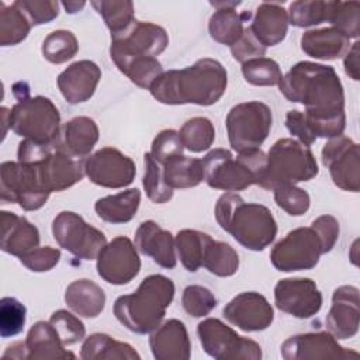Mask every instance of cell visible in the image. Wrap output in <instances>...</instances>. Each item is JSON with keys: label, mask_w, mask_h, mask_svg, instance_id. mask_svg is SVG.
Wrapping results in <instances>:
<instances>
[{"label": "cell", "mask_w": 360, "mask_h": 360, "mask_svg": "<svg viewBox=\"0 0 360 360\" xmlns=\"http://www.w3.org/2000/svg\"><path fill=\"white\" fill-rule=\"evenodd\" d=\"M278 89L288 101L305 107L304 118L315 139L343 135L345 91L332 66L309 60L298 62L283 75Z\"/></svg>", "instance_id": "6da1fadb"}, {"label": "cell", "mask_w": 360, "mask_h": 360, "mask_svg": "<svg viewBox=\"0 0 360 360\" xmlns=\"http://www.w3.org/2000/svg\"><path fill=\"white\" fill-rule=\"evenodd\" d=\"M226 86L228 75L222 63L212 58H202L191 66L163 72L152 83L149 91L162 104L208 107L219 101Z\"/></svg>", "instance_id": "7a4b0ae2"}, {"label": "cell", "mask_w": 360, "mask_h": 360, "mask_svg": "<svg viewBox=\"0 0 360 360\" xmlns=\"http://www.w3.org/2000/svg\"><path fill=\"white\" fill-rule=\"evenodd\" d=\"M214 214L218 225L249 250H264L277 236V222L271 211L263 204L246 202L238 193H224Z\"/></svg>", "instance_id": "3957f363"}, {"label": "cell", "mask_w": 360, "mask_h": 360, "mask_svg": "<svg viewBox=\"0 0 360 360\" xmlns=\"http://www.w3.org/2000/svg\"><path fill=\"white\" fill-rule=\"evenodd\" d=\"M173 298L174 283L163 274H150L141 281L136 291L120 295L112 312L128 330L146 335L162 323Z\"/></svg>", "instance_id": "277c9868"}, {"label": "cell", "mask_w": 360, "mask_h": 360, "mask_svg": "<svg viewBox=\"0 0 360 360\" xmlns=\"http://www.w3.org/2000/svg\"><path fill=\"white\" fill-rule=\"evenodd\" d=\"M17 160L21 163H35L42 183L49 193L63 191L79 183L84 176L86 159L72 155L60 138L53 143L22 139L18 143Z\"/></svg>", "instance_id": "5b68a950"}, {"label": "cell", "mask_w": 360, "mask_h": 360, "mask_svg": "<svg viewBox=\"0 0 360 360\" xmlns=\"http://www.w3.org/2000/svg\"><path fill=\"white\" fill-rule=\"evenodd\" d=\"M204 180L211 188L224 191H242L252 184H260L267 155L262 149L238 153L236 158L231 150L217 148L210 150L202 159Z\"/></svg>", "instance_id": "8992f818"}, {"label": "cell", "mask_w": 360, "mask_h": 360, "mask_svg": "<svg viewBox=\"0 0 360 360\" xmlns=\"http://www.w3.org/2000/svg\"><path fill=\"white\" fill-rule=\"evenodd\" d=\"M17 103L8 112L10 129L22 136L39 143H53L60 138V114L56 105L44 96H30V89L25 82H18L13 86Z\"/></svg>", "instance_id": "52a82bcc"}, {"label": "cell", "mask_w": 360, "mask_h": 360, "mask_svg": "<svg viewBox=\"0 0 360 360\" xmlns=\"http://www.w3.org/2000/svg\"><path fill=\"white\" fill-rule=\"evenodd\" d=\"M318 172V163L309 146L292 138H281L267 153L266 170L259 186L264 190H274L284 184L309 181Z\"/></svg>", "instance_id": "ba28073f"}, {"label": "cell", "mask_w": 360, "mask_h": 360, "mask_svg": "<svg viewBox=\"0 0 360 360\" xmlns=\"http://www.w3.org/2000/svg\"><path fill=\"white\" fill-rule=\"evenodd\" d=\"M273 124L271 108L257 100L233 105L225 120L231 148L236 153L260 149Z\"/></svg>", "instance_id": "9c48e42d"}, {"label": "cell", "mask_w": 360, "mask_h": 360, "mask_svg": "<svg viewBox=\"0 0 360 360\" xmlns=\"http://www.w3.org/2000/svg\"><path fill=\"white\" fill-rule=\"evenodd\" d=\"M51 193L45 188L35 163L3 162L0 165V198L25 211L44 207Z\"/></svg>", "instance_id": "30bf717a"}, {"label": "cell", "mask_w": 360, "mask_h": 360, "mask_svg": "<svg viewBox=\"0 0 360 360\" xmlns=\"http://www.w3.org/2000/svg\"><path fill=\"white\" fill-rule=\"evenodd\" d=\"M197 335L204 352L215 360H260L257 342L238 335L218 318H207L197 325Z\"/></svg>", "instance_id": "8fae6325"}, {"label": "cell", "mask_w": 360, "mask_h": 360, "mask_svg": "<svg viewBox=\"0 0 360 360\" xmlns=\"http://www.w3.org/2000/svg\"><path fill=\"white\" fill-rule=\"evenodd\" d=\"M167 45L169 35L163 27L135 18L124 31L111 35L110 58L115 65L134 58H156Z\"/></svg>", "instance_id": "7c38bea8"}, {"label": "cell", "mask_w": 360, "mask_h": 360, "mask_svg": "<svg viewBox=\"0 0 360 360\" xmlns=\"http://www.w3.org/2000/svg\"><path fill=\"white\" fill-rule=\"evenodd\" d=\"M321 255L322 243L312 226H301L290 231L278 240L270 253L274 269L284 273L314 269Z\"/></svg>", "instance_id": "4fadbf2b"}, {"label": "cell", "mask_w": 360, "mask_h": 360, "mask_svg": "<svg viewBox=\"0 0 360 360\" xmlns=\"http://www.w3.org/2000/svg\"><path fill=\"white\" fill-rule=\"evenodd\" d=\"M52 235L62 249L83 260L97 259L107 245L105 235L73 211H62L53 218Z\"/></svg>", "instance_id": "5bb4252c"}, {"label": "cell", "mask_w": 360, "mask_h": 360, "mask_svg": "<svg viewBox=\"0 0 360 360\" xmlns=\"http://www.w3.org/2000/svg\"><path fill=\"white\" fill-rule=\"evenodd\" d=\"M321 159L336 187L352 193L360 190V152L352 138H330L322 148Z\"/></svg>", "instance_id": "9a60e30c"}, {"label": "cell", "mask_w": 360, "mask_h": 360, "mask_svg": "<svg viewBox=\"0 0 360 360\" xmlns=\"http://www.w3.org/2000/svg\"><path fill=\"white\" fill-rule=\"evenodd\" d=\"M87 179L105 188H124L129 186L136 174L134 160L112 146L96 150L84 160Z\"/></svg>", "instance_id": "2e32d148"}, {"label": "cell", "mask_w": 360, "mask_h": 360, "mask_svg": "<svg viewBox=\"0 0 360 360\" xmlns=\"http://www.w3.org/2000/svg\"><path fill=\"white\" fill-rule=\"evenodd\" d=\"M96 260L97 274L114 285L128 284L141 270V259L135 243L122 235L108 242Z\"/></svg>", "instance_id": "e0dca14e"}, {"label": "cell", "mask_w": 360, "mask_h": 360, "mask_svg": "<svg viewBox=\"0 0 360 360\" xmlns=\"http://www.w3.org/2000/svg\"><path fill=\"white\" fill-rule=\"evenodd\" d=\"M274 304L281 312L308 319L321 311L322 294L312 278H283L274 287Z\"/></svg>", "instance_id": "ac0fdd59"}, {"label": "cell", "mask_w": 360, "mask_h": 360, "mask_svg": "<svg viewBox=\"0 0 360 360\" xmlns=\"http://www.w3.org/2000/svg\"><path fill=\"white\" fill-rule=\"evenodd\" d=\"M285 360H323L357 359L359 353L340 346L330 332L300 333L285 339L280 347Z\"/></svg>", "instance_id": "d6986e66"}, {"label": "cell", "mask_w": 360, "mask_h": 360, "mask_svg": "<svg viewBox=\"0 0 360 360\" xmlns=\"http://www.w3.org/2000/svg\"><path fill=\"white\" fill-rule=\"evenodd\" d=\"M224 318L243 332L267 329L274 319V311L267 298L256 291H245L233 297L222 309Z\"/></svg>", "instance_id": "ffe728a7"}, {"label": "cell", "mask_w": 360, "mask_h": 360, "mask_svg": "<svg viewBox=\"0 0 360 360\" xmlns=\"http://www.w3.org/2000/svg\"><path fill=\"white\" fill-rule=\"evenodd\" d=\"M359 288L340 285L332 294V305L326 315V326L336 339H350L359 332Z\"/></svg>", "instance_id": "44dd1931"}, {"label": "cell", "mask_w": 360, "mask_h": 360, "mask_svg": "<svg viewBox=\"0 0 360 360\" xmlns=\"http://www.w3.org/2000/svg\"><path fill=\"white\" fill-rule=\"evenodd\" d=\"M101 79V70L93 60H77L59 73L56 83L69 104H80L90 100Z\"/></svg>", "instance_id": "7402d4cb"}, {"label": "cell", "mask_w": 360, "mask_h": 360, "mask_svg": "<svg viewBox=\"0 0 360 360\" xmlns=\"http://www.w3.org/2000/svg\"><path fill=\"white\" fill-rule=\"evenodd\" d=\"M134 243L138 252L152 257L158 266L163 269L176 267L177 257L174 238L155 221L148 219L138 226Z\"/></svg>", "instance_id": "603a6c76"}, {"label": "cell", "mask_w": 360, "mask_h": 360, "mask_svg": "<svg viewBox=\"0 0 360 360\" xmlns=\"http://www.w3.org/2000/svg\"><path fill=\"white\" fill-rule=\"evenodd\" d=\"M149 346L156 360H187L191 356V343L184 323L169 319L150 332Z\"/></svg>", "instance_id": "cb8c5ba5"}, {"label": "cell", "mask_w": 360, "mask_h": 360, "mask_svg": "<svg viewBox=\"0 0 360 360\" xmlns=\"http://www.w3.org/2000/svg\"><path fill=\"white\" fill-rule=\"evenodd\" d=\"M287 10L278 3H260L250 18L249 30L264 46H274L284 41L288 31Z\"/></svg>", "instance_id": "d4e9b609"}, {"label": "cell", "mask_w": 360, "mask_h": 360, "mask_svg": "<svg viewBox=\"0 0 360 360\" xmlns=\"http://www.w3.org/2000/svg\"><path fill=\"white\" fill-rule=\"evenodd\" d=\"M1 242L4 253L21 257L39 246V231L27 218L10 211H1Z\"/></svg>", "instance_id": "484cf974"}, {"label": "cell", "mask_w": 360, "mask_h": 360, "mask_svg": "<svg viewBox=\"0 0 360 360\" xmlns=\"http://www.w3.org/2000/svg\"><path fill=\"white\" fill-rule=\"evenodd\" d=\"M27 359L30 360H60L76 359L75 353L65 349L56 329L48 321L35 322L25 338Z\"/></svg>", "instance_id": "4316f807"}, {"label": "cell", "mask_w": 360, "mask_h": 360, "mask_svg": "<svg viewBox=\"0 0 360 360\" xmlns=\"http://www.w3.org/2000/svg\"><path fill=\"white\" fill-rule=\"evenodd\" d=\"M350 48V39L333 27L308 30L301 37V49L314 59L335 60Z\"/></svg>", "instance_id": "83f0119b"}, {"label": "cell", "mask_w": 360, "mask_h": 360, "mask_svg": "<svg viewBox=\"0 0 360 360\" xmlns=\"http://www.w3.org/2000/svg\"><path fill=\"white\" fill-rule=\"evenodd\" d=\"M104 290L89 278L72 281L65 291L66 305L79 316L96 318L105 307Z\"/></svg>", "instance_id": "f1b7e54d"}, {"label": "cell", "mask_w": 360, "mask_h": 360, "mask_svg": "<svg viewBox=\"0 0 360 360\" xmlns=\"http://www.w3.org/2000/svg\"><path fill=\"white\" fill-rule=\"evenodd\" d=\"M98 127L90 117H75L62 127L60 139L65 148L75 156L84 159L98 141Z\"/></svg>", "instance_id": "f546056e"}, {"label": "cell", "mask_w": 360, "mask_h": 360, "mask_svg": "<svg viewBox=\"0 0 360 360\" xmlns=\"http://www.w3.org/2000/svg\"><path fill=\"white\" fill-rule=\"evenodd\" d=\"M141 204V191L138 188H128L117 194L98 198L94 204V211L100 219L110 224L129 222Z\"/></svg>", "instance_id": "4dcf8cb0"}, {"label": "cell", "mask_w": 360, "mask_h": 360, "mask_svg": "<svg viewBox=\"0 0 360 360\" xmlns=\"http://www.w3.org/2000/svg\"><path fill=\"white\" fill-rule=\"evenodd\" d=\"M252 15L253 13L249 10L239 13L235 7L218 8L208 21L210 37L218 44L231 48L242 37L246 28L245 22L250 21Z\"/></svg>", "instance_id": "1f68e13d"}, {"label": "cell", "mask_w": 360, "mask_h": 360, "mask_svg": "<svg viewBox=\"0 0 360 360\" xmlns=\"http://www.w3.org/2000/svg\"><path fill=\"white\" fill-rule=\"evenodd\" d=\"M80 357L83 360H139L141 354L129 343L115 340L107 333H93L84 339Z\"/></svg>", "instance_id": "d6a6232c"}, {"label": "cell", "mask_w": 360, "mask_h": 360, "mask_svg": "<svg viewBox=\"0 0 360 360\" xmlns=\"http://www.w3.org/2000/svg\"><path fill=\"white\" fill-rule=\"evenodd\" d=\"M163 177L170 188H191L204 180L201 159L184 155L176 156L163 166Z\"/></svg>", "instance_id": "836d02e7"}, {"label": "cell", "mask_w": 360, "mask_h": 360, "mask_svg": "<svg viewBox=\"0 0 360 360\" xmlns=\"http://www.w3.org/2000/svg\"><path fill=\"white\" fill-rule=\"evenodd\" d=\"M212 238L197 229H181L174 238L176 252L187 271L195 273L202 266L205 249Z\"/></svg>", "instance_id": "e575fe53"}, {"label": "cell", "mask_w": 360, "mask_h": 360, "mask_svg": "<svg viewBox=\"0 0 360 360\" xmlns=\"http://www.w3.org/2000/svg\"><path fill=\"white\" fill-rule=\"evenodd\" d=\"M202 267L218 277H231L239 269V255L226 242L211 239L202 259Z\"/></svg>", "instance_id": "d590c367"}, {"label": "cell", "mask_w": 360, "mask_h": 360, "mask_svg": "<svg viewBox=\"0 0 360 360\" xmlns=\"http://www.w3.org/2000/svg\"><path fill=\"white\" fill-rule=\"evenodd\" d=\"M333 7H335V1H323V0L292 1L287 10L288 21L290 24L298 28L314 27L325 21H329Z\"/></svg>", "instance_id": "8d00e7d4"}, {"label": "cell", "mask_w": 360, "mask_h": 360, "mask_svg": "<svg viewBox=\"0 0 360 360\" xmlns=\"http://www.w3.org/2000/svg\"><path fill=\"white\" fill-rule=\"evenodd\" d=\"M31 22L25 14L14 4L7 6L0 1V45L13 46L22 42L31 30Z\"/></svg>", "instance_id": "74e56055"}, {"label": "cell", "mask_w": 360, "mask_h": 360, "mask_svg": "<svg viewBox=\"0 0 360 360\" xmlns=\"http://www.w3.org/2000/svg\"><path fill=\"white\" fill-rule=\"evenodd\" d=\"M184 149L200 153L210 149L215 141V128L211 120L194 117L187 120L179 131Z\"/></svg>", "instance_id": "f35d334b"}, {"label": "cell", "mask_w": 360, "mask_h": 360, "mask_svg": "<svg viewBox=\"0 0 360 360\" xmlns=\"http://www.w3.org/2000/svg\"><path fill=\"white\" fill-rule=\"evenodd\" d=\"M104 20L111 35L124 31L134 20V3L129 0H94L90 3Z\"/></svg>", "instance_id": "ab89813d"}, {"label": "cell", "mask_w": 360, "mask_h": 360, "mask_svg": "<svg viewBox=\"0 0 360 360\" xmlns=\"http://www.w3.org/2000/svg\"><path fill=\"white\" fill-rule=\"evenodd\" d=\"M79 51L77 38L72 31L56 30L46 35L42 42L44 58L55 65L65 63L76 56Z\"/></svg>", "instance_id": "60d3db41"}, {"label": "cell", "mask_w": 360, "mask_h": 360, "mask_svg": "<svg viewBox=\"0 0 360 360\" xmlns=\"http://www.w3.org/2000/svg\"><path fill=\"white\" fill-rule=\"evenodd\" d=\"M142 186L146 197L155 204H165L173 197V188L165 181L162 165H159L149 152L143 155Z\"/></svg>", "instance_id": "b9f144b4"}, {"label": "cell", "mask_w": 360, "mask_h": 360, "mask_svg": "<svg viewBox=\"0 0 360 360\" xmlns=\"http://www.w3.org/2000/svg\"><path fill=\"white\" fill-rule=\"evenodd\" d=\"M115 66L141 89H149L158 76L163 73L162 63L156 58H134Z\"/></svg>", "instance_id": "7bdbcfd3"}, {"label": "cell", "mask_w": 360, "mask_h": 360, "mask_svg": "<svg viewBox=\"0 0 360 360\" xmlns=\"http://www.w3.org/2000/svg\"><path fill=\"white\" fill-rule=\"evenodd\" d=\"M242 75L252 86H278L283 73L278 63L271 58H256L242 63Z\"/></svg>", "instance_id": "ee69618b"}, {"label": "cell", "mask_w": 360, "mask_h": 360, "mask_svg": "<svg viewBox=\"0 0 360 360\" xmlns=\"http://www.w3.org/2000/svg\"><path fill=\"white\" fill-rule=\"evenodd\" d=\"M329 22L349 39H356L360 34V3L335 1Z\"/></svg>", "instance_id": "f6af8a7d"}, {"label": "cell", "mask_w": 360, "mask_h": 360, "mask_svg": "<svg viewBox=\"0 0 360 360\" xmlns=\"http://www.w3.org/2000/svg\"><path fill=\"white\" fill-rule=\"evenodd\" d=\"M27 319V308L14 297L0 300V336L13 338L22 332Z\"/></svg>", "instance_id": "bcb514c9"}, {"label": "cell", "mask_w": 360, "mask_h": 360, "mask_svg": "<svg viewBox=\"0 0 360 360\" xmlns=\"http://www.w3.org/2000/svg\"><path fill=\"white\" fill-rule=\"evenodd\" d=\"M181 305L188 315L202 318L217 307V298L207 287L191 284L183 290Z\"/></svg>", "instance_id": "7dc6e473"}, {"label": "cell", "mask_w": 360, "mask_h": 360, "mask_svg": "<svg viewBox=\"0 0 360 360\" xmlns=\"http://www.w3.org/2000/svg\"><path fill=\"white\" fill-rule=\"evenodd\" d=\"M273 191L277 207H280L288 215L300 217L309 210L311 198L304 188H300L295 184H284L276 187Z\"/></svg>", "instance_id": "c3c4849f"}, {"label": "cell", "mask_w": 360, "mask_h": 360, "mask_svg": "<svg viewBox=\"0 0 360 360\" xmlns=\"http://www.w3.org/2000/svg\"><path fill=\"white\" fill-rule=\"evenodd\" d=\"M49 322L56 329V332L65 346L75 345L86 336L84 323L76 315H73L72 312H69L66 309L55 311L51 315Z\"/></svg>", "instance_id": "681fc988"}, {"label": "cell", "mask_w": 360, "mask_h": 360, "mask_svg": "<svg viewBox=\"0 0 360 360\" xmlns=\"http://www.w3.org/2000/svg\"><path fill=\"white\" fill-rule=\"evenodd\" d=\"M183 150L184 146L179 132L174 129H163L155 136L149 153L159 165L165 166L173 158L183 155Z\"/></svg>", "instance_id": "f907efd6"}, {"label": "cell", "mask_w": 360, "mask_h": 360, "mask_svg": "<svg viewBox=\"0 0 360 360\" xmlns=\"http://www.w3.org/2000/svg\"><path fill=\"white\" fill-rule=\"evenodd\" d=\"M13 4L25 14L31 25L46 24L59 14V3L55 0H17Z\"/></svg>", "instance_id": "816d5d0a"}, {"label": "cell", "mask_w": 360, "mask_h": 360, "mask_svg": "<svg viewBox=\"0 0 360 360\" xmlns=\"http://www.w3.org/2000/svg\"><path fill=\"white\" fill-rule=\"evenodd\" d=\"M21 264L35 273H44L52 270L60 260V250L52 246H38L21 257Z\"/></svg>", "instance_id": "f5cc1de1"}, {"label": "cell", "mask_w": 360, "mask_h": 360, "mask_svg": "<svg viewBox=\"0 0 360 360\" xmlns=\"http://www.w3.org/2000/svg\"><path fill=\"white\" fill-rule=\"evenodd\" d=\"M229 49H231V53H232L235 60H238L240 63H245L250 59L263 58L266 55L267 48H264L256 39V37L252 34L249 27H246L242 37Z\"/></svg>", "instance_id": "db71d44e"}, {"label": "cell", "mask_w": 360, "mask_h": 360, "mask_svg": "<svg viewBox=\"0 0 360 360\" xmlns=\"http://www.w3.org/2000/svg\"><path fill=\"white\" fill-rule=\"evenodd\" d=\"M311 226L318 233L323 253H329L339 239V222L332 215H319L312 221Z\"/></svg>", "instance_id": "11a10c76"}, {"label": "cell", "mask_w": 360, "mask_h": 360, "mask_svg": "<svg viewBox=\"0 0 360 360\" xmlns=\"http://www.w3.org/2000/svg\"><path fill=\"white\" fill-rule=\"evenodd\" d=\"M285 127L288 129V132L294 136H297L301 143H304L305 146H311L316 139L312 136L305 118H304V112L300 110H290L285 115Z\"/></svg>", "instance_id": "9f6ffc18"}, {"label": "cell", "mask_w": 360, "mask_h": 360, "mask_svg": "<svg viewBox=\"0 0 360 360\" xmlns=\"http://www.w3.org/2000/svg\"><path fill=\"white\" fill-rule=\"evenodd\" d=\"M343 66H345L346 75L350 79L357 82L359 80V42L352 44V46L345 53Z\"/></svg>", "instance_id": "6f0895ef"}, {"label": "cell", "mask_w": 360, "mask_h": 360, "mask_svg": "<svg viewBox=\"0 0 360 360\" xmlns=\"http://www.w3.org/2000/svg\"><path fill=\"white\" fill-rule=\"evenodd\" d=\"M3 359H27V349H25V342H14L1 354Z\"/></svg>", "instance_id": "680465c9"}, {"label": "cell", "mask_w": 360, "mask_h": 360, "mask_svg": "<svg viewBox=\"0 0 360 360\" xmlns=\"http://www.w3.org/2000/svg\"><path fill=\"white\" fill-rule=\"evenodd\" d=\"M62 6L65 7L66 13H69V14H75V13L80 11V10L86 6V3H84V1H63V3H62Z\"/></svg>", "instance_id": "91938a15"}, {"label": "cell", "mask_w": 360, "mask_h": 360, "mask_svg": "<svg viewBox=\"0 0 360 360\" xmlns=\"http://www.w3.org/2000/svg\"><path fill=\"white\" fill-rule=\"evenodd\" d=\"M210 4L218 10V8H231V7L236 8L242 3L240 1H210Z\"/></svg>", "instance_id": "94428289"}, {"label": "cell", "mask_w": 360, "mask_h": 360, "mask_svg": "<svg viewBox=\"0 0 360 360\" xmlns=\"http://www.w3.org/2000/svg\"><path fill=\"white\" fill-rule=\"evenodd\" d=\"M0 111H1V121H3V132L1 134H3V139H4L7 128H10L8 127V112H10V110L7 107H1Z\"/></svg>", "instance_id": "6125c7cd"}]
</instances>
